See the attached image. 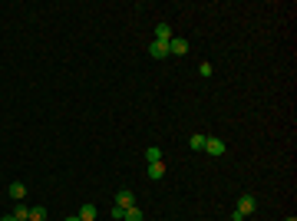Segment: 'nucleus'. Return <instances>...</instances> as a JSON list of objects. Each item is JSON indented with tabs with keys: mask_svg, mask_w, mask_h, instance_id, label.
Returning a JSON list of instances; mask_svg holds the SVG:
<instances>
[{
	"mask_svg": "<svg viewBox=\"0 0 297 221\" xmlns=\"http://www.w3.org/2000/svg\"><path fill=\"white\" fill-rule=\"evenodd\" d=\"M254 208H258L254 195H241V198H238V208H235V215H231V218H235V221H244L248 215H254Z\"/></svg>",
	"mask_w": 297,
	"mask_h": 221,
	"instance_id": "obj_1",
	"label": "nucleus"
},
{
	"mask_svg": "<svg viewBox=\"0 0 297 221\" xmlns=\"http://www.w3.org/2000/svg\"><path fill=\"white\" fill-rule=\"evenodd\" d=\"M202 152H208L211 159H222L224 152H228V142H222V139H215V135H211V139H205V148H202Z\"/></svg>",
	"mask_w": 297,
	"mask_h": 221,
	"instance_id": "obj_2",
	"label": "nucleus"
},
{
	"mask_svg": "<svg viewBox=\"0 0 297 221\" xmlns=\"http://www.w3.org/2000/svg\"><path fill=\"white\" fill-rule=\"evenodd\" d=\"M155 37H159V43H168V40H172V27H168L165 20L155 27Z\"/></svg>",
	"mask_w": 297,
	"mask_h": 221,
	"instance_id": "obj_8",
	"label": "nucleus"
},
{
	"mask_svg": "<svg viewBox=\"0 0 297 221\" xmlns=\"http://www.w3.org/2000/svg\"><path fill=\"white\" fill-rule=\"evenodd\" d=\"M122 221H142V208H139V205L126 208V218H122Z\"/></svg>",
	"mask_w": 297,
	"mask_h": 221,
	"instance_id": "obj_11",
	"label": "nucleus"
},
{
	"mask_svg": "<svg viewBox=\"0 0 297 221\" xmlns=\"http://www.w3.org/2000/svg\"><path fill=\"white\" fill-rule=\"evenodd\" d=\"M30 221H46V208H30Z\"/></svg>",
	"mask_w": 297,
	"mask_h": 221,
	"instance_id": "obj_13",
	"label": "nucleus"
},
{
	"mask_svg": "<svg viewBox=\"0 0 297 221\" xmlns=\"http://www.w3.org/2000/svg\"><path fill=\"white\" fill-rule=\"evenodd\" d=\"M198 76H205V79H208V76H211V63H202V66H198Z\"/></svg>",
	"mask_w": 297,
	"mask_h": 221,
	"instance_id": "obj_14",
	"label": "nucleus"
},
{
	"mask_svg": "<svg viewBox=\"0 0 297 221\" xmlns=\"http://www.w3.org/2000/svg\"><path fill=\"white\" fill-rule=\"evenodd\" d=\"M63 221H79V215H70V218H63Z\"/></svg>",
	"mask_w": 297,
	"mask_h": 221,
	"instance_id": "obj_16",
	"label": "nucleus"
},
{
	"mask_svg": "<svg viewBox=\"0 0 297 221\" xmlns=\"http://www.w3.org/2000/svg\"><path fill=\"white\" fill-rule=\"evenodd\" d=\"M188 53V40L185 37H172L168 40V56H185Z\"/></svg>",
	"mask_w": 297,
	"mask_h": 221,
	"instance_id": "obj_3",
	"label": "nucleus"
},
{
	"mask_svg": "<svg viewBox=\"0 0 297 221\" xmlns=\"http://www.w3.org/2000/svg\"><path fill=\"white\" fill-rule=\"evenodd\" d=\"M146 159H148V162H162V152H159V146H148V148H146Z\"/></svg>",
	"mask_w": 297,
	"mask_h": 221,
	"instance_id": "obj_12",
	"label": "nucleus"
},
{
	"mask_svg": "<svg viewBox=\"0 0 297 221\" xmlns=\"http://www.w3.org/2000/svg\"><path fill=\"white\" fill-rule=\"evenodd\" d=\"M7 195H10L14 202H23V198H27V185H23V182H14L10 188H7Z\"/></svg>",
	"mask_w": 297,
	"mask_h": 221,
	"instance_id": "obj_5",
	"label": "nucleus"
},
{
	"mask_svg": "<svg viewBox=\"0 0 297 221\" xmlns=\"http://www.w3.org/2000/svg\"><path fill=\"white\" fill-rule=\"evenodd\" d=\"M148 53L155 56V59H168V43H159V40H155V43L148 46Z\"/></svg>",
	"mask_w": 297,
	"mask_h": 221,
	"instance_id": "obj_6",
	"label": "nucleus"
},
{
	"mask_svg": "<svg viewBox=\"0 0 297 221\" xmlns=\"http://www.w3.org/2000/svg\"><path fill=\"white\" fill-rule=\"evenodd\" d=\"M14 218H20V221H30V208L23 202H17V208H14Z\"/></svg>",
	"mask_w": 297,
	"mask_h": 221,
	"instance_id": "obj_10",
	"label": "nucleus"
},
{
	"mask_svg": "<svg viewBox=\"0 0 297 221\" xmlns=\"http://www.w3.org/2000/svg\"><path fill=\"white\" fill-rule=\"evenodd\" d=\"M205 139H208V135H202V132H195V135L188 139V146L195 148V152H202V148H205Z\"/></svg>",
	"mask_w": 297,
	"mask_h": 221,
	"instance_id": "obj_9",
	"label": "nucleus"
},
{
	"mask_svg": "<svg viewBox=\"0 0 297 221\" xmlns=\"http://www.w3.org/2000/svg\"><path fill=\"white\" fill-rule=\"evenodd\" d=\"M284 221H297V218H294V215H291V218H284Z\"/></svg>",
	"mask_w": 297,
	"mask_h": 221,
	"instance_id": "obj_17",
	"label": "nucleus"
},
{
	"mask_svg": "<svg viewBox=\"0 0 297 221\" xmlns=\"http://www.w3.org/2000/svg\"><path fill=\"white\" fill-rule=\"evenodd\" d=\"M148 178H152V182L165 178V165H162V162H148Z\"/></svg>",
	"mask_w": 297,
	"mask_h": 221,
	"instance_id": "obj_7",
	"label": "nucleus"
},
{
	"mask_svg": "<svg viewBox=\"0 0 297 221\" xmlns=\"http://www.w3.org/2000/svg\"><path fill=\"white\" fill-rule=\"evenodd\" d=\"M0 221H20V218H14V215H3V218H0Z\"/></svg>",
	"mask_w": 297,
	"mask_h": 221,
	"instance_id": "obj_15",
	"label": "nucleus"
},
{
	"mask_svg": "<svg viewBox=\"0 0 297 221\" xmlns=\"http://www.w3.org/2000/svg\"><path fill=\"white\" fill-rule=\"evenodd\" d=\"M116 205H119V208H132V205H135V195H132L129 188H122V192H116Z\"/></svg>",
	"mask_w": 297,
	"mask_h": 221,
	"instance_id": "obj_4",
	"label": "nucleus"
}]
</instances>
